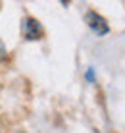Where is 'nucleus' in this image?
I'll return each instance as SVG.
<instances>
[{"label":"nucleus","mask_w":125,"mask_h":133,"mask_svg":"<svg viewBox=\"0 0 125 133\" xmlns=\"http://www.w3.org/2000/svg\"><path fill=\"white\" fill-rule=\"evenodd\" d=\"M85 77H87V81H91V83H92V81H94V71H92V70H87Z\"/></svg>","instance_id":"7ed1b4c3"},{"label":"nucleus","mask_w":125,"mask_h":133,"mask_svg":"<svg viewBox=\"0 0 125 133\" xmlns=\"http://www.w3.org/2000/svg\"><path fill=\"white\" fill-rule=\"evenodd\" d=\"M21 29H23V37H25L27 41H37L43 37V27L37 19L33 17H25L21 23Z\"/></svg>","instance_id":"f03ea898"},{"label":"nucleus","mask_w":125,"mask_h":133,"mask_svg":"<svg viewBox=\"0 0 125 133\" xmlns=\"http://www.w3.org/2000/svg\"><path fill=\"white\" fill-rule=\"evenodd\" d=\"M4 58H6V46H4V44L0 43V62H2Z\"/></svg>","instance_id":"20e7f679"},{"label":"nucleus","mask_w":125,"mask_h":133,"mask_svg":"<svg viewBox=\"0 0 125 133\" xmlns=\"http://www.w3.org/2000/svg\"><path fill=\"white\" fill-rule=\"evenodd\" d=\"M85 21H87V25H89L96 35H108L110 27H108L106 19H104L102 16H100V14H96V12H92V10H91V12H87Z\"/></svg>","instance_id":"f257e3e1"}]
</instances>
